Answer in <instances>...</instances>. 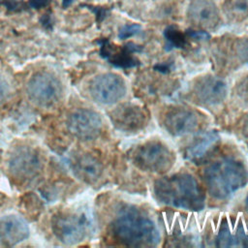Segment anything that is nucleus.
<instances>
[{
  "instance_id": "15",
  "label": "nucleus",
  "mask_w": 248,
  "mask_h": 248,
  "mask_svg": "<svg viewBox=\"0 0 248 248\" xmlns=\"http://www.w3.org/2000/svg\"><path fill=\"white\" fill-rule=\"evenodd\" d=\"M71 166L77 176L87 182L97 180L102 173L101 163L90 154H79L76 156Z\"/></svg>"
},
{
  "instance_id": "19",
  "label": "nucleus",
  "mask_w": 248,
  "mask_h": 248,
  "mask_svg": "<svg viewBox=\"0 0 248 248\" xmlns=\"http://www.w3.org/2000/svg\"><path fill=\"white\" fill-rule=\"evenodd\" d=\"M165 37L172 47H182L186 44L184 35L175 26H169L166 28Z\"/></svg>"
},
{
  "instance_id": "23",
  "label": "nucleus",
  "mask_w": 248,
  "mask_h": 248,
  "mask_svg": "<svg viewBox=\"0 0 248 248\" xmlns=\"http://www.w3.org/2000/svg\"><path fill=\"white\" fill-rule=\"evenodd\" d=\"M236 93L242 101H244L245 103H248V76L245 77L238 83L236 87Z\"/></svg>"
},
{
  "instance_id": "21",
  "label": "nucleus",
  "mask_w": 248,
  "mask_h": 248,
  "mask_svg": "<svg viewBox=\"0 0 248 248\" xmlns=\"http://www.w3.org/2000/svg\"><path fill=\"white\" fill-rule=\"evenodd\" d=\"M140 26L139 24H127L124 25L120 30H119V38L121 39H127L130 38L138 33L140 32Z\"/></svg>"
},
{
  "instance_id": "14",
  "label": "nucleus",
  "mask_w": 248,
  "mask_h": 248,
  "mask_svg": "<svg viewBox=\"0 0 248 248\" xmlns=\"http://www.w3.org/2000/svg\"><path fill=\"white\" fill-rule=\"evenodd\" d=\"M188 17L195 25L212 28L219 22V13L211 0H193L188 8Z\"/></svg>"
},
{
  "instance_id": "24",
  "label": "nucleus",
  "mask_w": 248,
  "mask_h": 248,
  "mask_svg": "<svg viewBox=\"0 0 248 248\" xmlns=\"http://www.w3.org/2000/svg\"><path fill=\"white\" fill-rule=\"evenodd\" d=\"M187 35L191 38L194 39H199V40H203L206 38H209V35L205 31H196V30H189L187 32Z\"/></svg>"
},
{
  "instance_id": "10",
  "label": "nucleus",
  "mask_w": 248,
  "mask_h": 248,
  "mask_svg": "<svg viewBox=\"0 0 248 248\" xmlns=\"http://www.w3.org/2000/svg\"><path fill=\"white\" fill-rule=\"evenodd\" d=\"M193 93L199 103L204 106H215L225 99L227 86L221 78L205 76L197 80Z\"/></svg>"
},
{
  "instance_id": "8",
  "label": "nucleus",
  "mask_w": 248,
  "mask_h": 248,
  "mask_svg": "<svg viewBox=\"0 0 248 248\" xmlns=\"http://www.w3.org/2000/svg\"><path fill=\"white\" fill-rule=\"evenodd\" d=\"M87 227L85 217L77 215H60L54 217L52 223L54 235L67 244L81 241L85 236Z\"/></svg>"
},
{
  "instance_id": "2",
  "label": "nucleus",
  "mask_w": 248,
  "mask_h": 248,
  "mask_svg": "<svg viewBox=\"0 0 248 248\" xmlns=\"http://www.w3.org/2000/svg\"><path fill=\"white\" fill-rule=\"evenodd\" d=\"M112 233L121 243L134 246H153L159 240L154 222L136 208H125L112 222Z\"/></svg>"
},
{
  "instance_id": "6",
  "label": "nucleus",
  "mask_w": 248,
  "mask_h": 248,
  "mask_svg": "<svg viewBox=\"0 0 248 248\" xmlns=\"http://www.w3.org/2000/svg\"><path fill=\"white\" fill-rule=\"evenodd\" d=\"M89 92L96 102L103 105H111L123 98L126 93V85L120 76L107 73L92 79Z\"/></svg>"
},
{
  "instance_id": "12",
  "label": "nucleus",
  "mask_w": 248,
  "mask_h": 248,
  "mask_svg": "<svg viewBox=\"0 0 248 248\" xmlns=\"http://www.w3.org/2000/svg\"><path fill=\"white\" fill-rule=\"evenodd\" d=\"M166 130L172 136H183L195 131L199 125L198 115L187 108H173L164 120Z\"/></svg>"
},
{
  "instance_id": "7",
  "label": "nucleus",
  "mask_w": 248,
  "mask_h": 248,
  "mask_svg": "<svg viewBox=\"0 0 248 248\" xmlns=\"http://www.w3.org/2000/svg\"><path fill=\"white\" fill-rule=\"evenodd\" d=\"M67 127L72 135L80 140H93L101 132L102 118L92 109L78 108L69 115Z\"/></svg>"
},
{
  "instance_id": "22",
  "label": "nucleus",
  "mask_w": 248,
  "mask_h": 248,
  "mask_svg": "<svg viewBox=\"0 0 248 248\" xmlns=\"http://www.w3.org/2000/svg\"><path fill=\"white\" fill-rule=\"evenodd\" d=\"M11 94V87L8 81L0 76V106L6 103Z\"/></svg>"
},
{
  "instance_id": "5",
  "label": "nucleus",
  "mask_w": 248,
  "mask_h": 248,
  "mask_svg": "<svg viewBox=\"0 0 248 248\" xmlns=\"http://www.w3.org/2000/svg\"><path fill=\"white\" fill-rule=\"evenodd\" d=\"M133 160L143 170L165 172L172 167L175 158L170 149L162 142L148 141L135 150Z\"/></svg>"
},
{
  "instance_id": "3",
  "label": "nucleus",
  "mask_w": 248,
  "mask_h": 248,
  "mask_svg": "<svg viewBox=\"0 0 248 248\" xmlns=\"http://www.w3.org/2000/svg\"><path fill=\"white\" fill-rule=\"evenodd\" d=\"M204 181L211 196L216 199L224 200L247 182V172L244 166L230 158L220 159L204 170Z\"/></svg>"
},
{
  "instance_id": "16",
  "label": "nucleus",
  "mask_w": 248,
  "mask_h": 248,
  "mask_svg": "<svg viewBox=\"0 0 248 248\" xmlns=\"http://www.w3.org/2000/svg\"><path fill=\"white\" fill-rule=\"evenodd\" d=\"M217 245L220 247H248V233L241 224L232 226L225 223L218 232Z\"/></svg>"
},
{
  "instance_id": "17",
  "label": "nucleus",
  "mask_w": 248,
  "mask_h": 248,
  "mask_svg": "<svg viewBox=\"0 0 248 248\" xmlns=\"http://www.w3.org/2000/svg\"><path fill=\"white\" fill-rule=\"evenodd\" d=\"M219 136L216 132L210 131L196 139L186 150V157L191 161L203 159L216 145Z\"/></svg>"
},
{
  "instance_id": "25",
  "label": "nucleus",
  "mask_w": 248,
  "mask_h": 248,
  "mask_svg": "<svg viewBox=\"0 0 248 248\" xmlns=\"http://www.w3.org/2000/svg\"><path fill=\"white\" fill-rule=\"evenodd\" d=\"M50 0H29V5L32 8L39 9V8H44L49 4Z\"/></svg>"
},
{
  "instance_id": "13",
  "label": "nucleus",
  "mask_w": 248,
  "mask_h": 248,
  "mask_svg": "<svg viewBox=\"0 0 248 248\" xmlns=\"http://www.w3.org/2000/svg\"><path fill=\"white\" fill-rule=\"evenodd\" d=\"M29 236V227L25 220L16 215L0 218V240L7 245H16Z\"/></svg>"
},
{
  "instance_id": "4",
  "label": "nucleus",
  "mask_w": 248,
  "mask_h": 248,
  "mask_svg": "<svg viewBox=\"0 0 248 248\" xmlns=\"http://www.w3.org/2000/svg\"><path fill=\"white\" fill-rule=\"evenodd\" d=\"M26 92L32 103L39 107L47 108L59 103L63 96V86L55 76L42 72L30 78Z\"/></svg>"
},
{
  "instance_id": "26",
  "label": "nucleus",
  "mask_w": 248,
  "mask_h": 248,
  "mask_svg": "<svg viewBox=\"0 0 248 248\" xmlns=\"http://www.w3.org/2000/svg\"><path fill=\"white\" fill-rule=\"evenodd\" d=\"M240 129L242 134L244 135V137L248 138V113H246L240 122Z\"/></svg>"
},
{
  "instance_id": "28",
  "label": "nucleus",
  "mask_w": 248,
  "mask_h": 248,
  "mask_svg": "<svg viewBox=\"0 0 248 248\" xmlns=\"http://www.w3.org/2000/svg\"><path fill=\"white\" fill-rule=\"evenodd\" d=\"M245 203H246V206H247V208H248V195H247V197H246V200H245Z\"/></svg>"
},
{
  "instance_id": "1",
  "label": "nucleus",
  "mask_w": 248,
  "mask_h": 248,
  "mask_svg": "<svg viewBox=\"0 0 248 248\" xmlns=\"http://www.w3.org/2000/svg\"><path fill=\"white\" fill-rule=\"evenodd\" d=\"M154 193L161 202L186 210H202L204 195L198 181L188 173H177L157 180Z\"/></svg>"
},
{
  "instance_id": "20",
  "label": "nucleus",
  "mask_w": 248,
  "mask_h": 248,
  "mask_svg": "<svg viewBox=\"0 0 248 248\" xmlns=\"http://www.w3.org/2000/svg\"><path fill=\"white\" fill-rule=\"evenodd\" d=\"M235 51L242 62L248 63V38H243L237 41L235 45Z\"/></svg>"
},
{
  "instance_id": "18",
  "label": "nucleus",
  "mask_w": 248,
  "mask_h": 248,
  "mask_svg": "<svg viewBox=\"0 0 248 248\" xmlns=\"http://www.w3.org/2000/svg\"><path fill=\"white\" fill-rule=\"evenodd\" d=\"M224 10L234 18L244 17L248 15V0H226Z\"/></svg>"
},
{
  "instance_id": "11",
  "label": "nucleus",
  "mask_w": 248,
  "mask_h": 248,
  "mask_svg": "<svg viewBox=\"0 0 248 248\" xmlns=\"http://www.w3.org/2000/svg\"><path fill=\"white\" fill-rule=\"evenodd\" d=\"M114 125L124 132L138 131L146 122V114L142 108L134 104H124L116 108L111 114Z\"/></svg>"
},
{
  "instance_id": "9",
  "label": "nucleus",
  "mask_w": 248,
  "mask_h": 248,
  "mask_svg": "<svg viewBox=\"0 0 248 248\" xmlns=\"http://www.w3.org/2000/svg\"><path fill=\"white\" fill-rule=\"evenodd\" d=\"M42 162L39 154L31 147H18L9 161L11 173L17 178H31L39 172Z\"/></svg>"
},
{
  "instance_id": "27",
  "label": "nucleus",
  "mask_w": 248,
  "mask_h": 248,
  "mask_svg": "<svg viewBox=\"0 0 248 248\" xmlns=\"http://www.w3.org/2000/svg\"><path fill=\"white\" fill-rule=\"evenodd\" d=\"M74 0H62V3H63V6L64 7H67L68 5H70Z\"/></svg>"
}]
</instances>
